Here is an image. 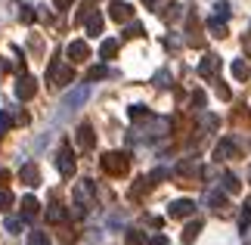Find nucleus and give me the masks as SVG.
I'll list each match as a JSON object with an SVG mask.
<instances>
[{"mask_svg":"<svg viewBox=\"0 0 251 245\" xmlns=\"http://www.w3.org/2000/svg\"><path fill=\"white\" fill-rule=\"evenodd\" d=\"M100 164H102L105 174H112V177H121V174L130 171V155H127V152H105Z\"/></svg>","mask_w":251,"mask_h":245,"instance_id":"1","label":"nucleus"},{"mask_svg":"<svg viewBox=\"0 0 251 245\" xmlns=\"http://www.w3.org/2000/svg\"><path fill=\"white\" fill-rule=\"evenodd\" d=\"M13 90H16V100H19V103H28V100H34V93H37V81H34L31 75H25V72H22Z\"/></svg>","mask_w":251,"mask_h":245,"instance_id":"2","label":"nucleus"},{"mask_svg":"<svg viewBox=\"0 0 251 245\" xmlns=\"http://www.w3.org/2000/svg\"><path fill=\"white\" fill-rule=\"evenodd\" d=\"M56 171L62 174V177H75V171H78V164H75V152L69 146H62L59 152H56Z\"/></svg>","mask_w":251,"mask_h":245,"instance_id":"3","label":"nucleus"},{"mask_svg":"<svg viewBox=\"0 0 251 245\" xmlns=\"http://www.w3.org/2000/svg\"><path fill=\"white\" fill-rule=\"evenodd\" d=\"M192 214H196V202H192V199H177V202H171V211H168L171 220H183V218H192Z\"/></svg>","mask_w":251,"mask_h":245,"instance_id":"4","label":"nucleus"},{"mask_svg":"<svg viewBox=\"0 0 251 245\" xmlns=\"http://www.w3.org/2000/svg\"><path fill=\"white\" fill-rule=\"evenodd\" d=\"M87 96H90V87H87V84H81L75 93H69V96L62 100V112H65V115H69V112H75L78 106H84V103H87Z\"/></svg>","mask_w":251,"mask_h":245,"instance_id":"5","label":"nucleus"},{"mask_svg":"<svg viewBox=\"0 0 251 245\" xmlns=\"http://www.w3.org/2000/svg\"><path fill=\"white\" fill-rule=\"evenodd\" d=\"M75 140H78V146H81V149H87V152H90L93 149V146H96V136H93V127L90 124H78V131H75Z\"/></svg>","mask_w":251,"mask_h":245,"instance_id":"6","label":"nucleus"},{"mask_svg":"<svg viewBox=\"0 0 251 245\" xmlns=\"http://www.w3.org/2000/svg\"><path fill=\"white\" fill-rule=\"evenodd\" d=\"M130 16H133L130 3H124V0H112L109 3V19H115V22H127Z\"/></svg>","mask_w":251,"mask_h":245,"instance_id":"7","label":"nucleus"},{"mask_svg":"<svg viewBox=\"0 0 251 245\" xmlns=\"http://www.w3.org/2000/svg\"><path fill=\"white\" fill-rule=\"evenodd\" d=\"M81 22L87 25V34H90V37H100V34H102V13L90 9V13H84Z\"/></svg>","mask_w":251,"mask_h":245,"instance_id":"8","label":"nucleus"},{"mask_svg":"<svg viewBox=\"0 0 251 245\" xmlns=\"http://www.w3.org/2000/svg\"><path fill=\"white\" fill-rule=\"evenodd\" d=\"M236 155H239L236 143L226 136V140H220V143H217V149H214V162H229V159H236Z\"/></svg>","mask_w":251,"mask_h":245,"instance_id":"9","label":"nucleus"},{"mask_svg":"<svg viewBox=\"0 0 251 245\" xmlns=\"http://www.w3.org/2000/svg\"><path fill=\"white\" fill-rule=\"evenodd\" d=\"M220 72V59L214 53H208V56H201V62H199V75L201 78H214Z\"/></svg>","mask_w":251,"mask_h":245,"instance_id":"10","label":"nucleus"},{"mask_svg":"<svg viewBox=\"0 0 251 245\" xmlns=\"http://www.w3.org/2000/svg\"><path fill=\"white\" fill-rule=\"evenodd\" d=\"M65 53H69V59H72V62H87V59H90V47H87L84 41H72Z\"/></svg>","mask_w":251,"mask_h":245,"instance_id":"11","label":"nucleus"},{"mask_svg":"<svg viewBox=\"0 0 251 245\" xmlns=\"http://www.w3.org/2000/svg\"><path fill=\"white\" fill-rule=\"evenodd\" d=\"M37 211H41V202H37L31 192L22 195V220H34V218H37Z\"/></svg>","mask_w":251,"mask_h":245,"instance_id":"12","label":"nucleus"},{"mask_svg":"<svg viewBox=\"0 0 251 245\" xmlns=\"http://www.w3.org/2000/svg\"><path fill=\"white\" fill-rule=\"evenodd\" d=\"M19 177H22V183H25V186H37V183H41V174H37V168H34L31 162H28V164H22Z\"/></svg>","mask_w":251,"mask_h":245,"instance_id":"13","label":"nucleus"},{"mask_svg":"<svg viewBox=\"0 0 251 245\" xmlns=\"http://www.w3.org/2000/svg\"><path fill=\"white\" fill-rule=\"evenodd\" d=\"M220 186H224V192H233V195L242 190V183H239V177H236L233 171H224V174H220Z\"/></svg>","mask_w":251,"mask_h":245,"instance_id":"14","label":"nucleus"},{"mask_svg":"<svg viewBox=\"0 0 251 245\" xmlns=\"http://www.w3.org/2000/svg\"><path fill=\"white\" fill-rule=\"evenodd\" d=\"M199 233H201V220H192L189 227H183V233H180V242L183 245H192L199 239Z\"/></svg>","mask_w":251,"mask_h":245,"instance_id":"15","label":"nucleus"},{"mask_svg":"<svg viewBox=\"0 0 251 245\" xmlns=\"http://www.w3.org/2000/svg\"><path fill=\"white\" fill-rule=\"evenodd\" d=\"M229 72H233L236 81H248V75H251V68L245 59H233V65H229Z\"/></svg>","mask_w":251,"mask_h":245,"instance_id":"16","label":"nucleus"},{"mask_svg":"<svg viewBox=\"0 0 251 245\" xmlns=\"http://www.w3.org/2000/svg\"><path fill=\"white\" fill-rule=\"evenodd\" d=\"M205 202L211 205V208H226V192H220V190H211L205 195Z\"/></svg>","mask_w":251,"mask_h":245,"instance_id":"17","label":"nucleus"},{"mask_svg":"<svg viewBox=\"0 0 251 245\" xmlns=\"http://www.w3.org/2000/svg\"><path fill=\"white\" fill-rule=\"evenodd\" d=\"M109 78V65H90L87 68V81H102Z\"/></svg>","mask_w":251,"mask_h":245,"instance_id":"18","label":"nucleus"},{"mask_svg":"<svg viewBox=\"0 0 251 245\" xmlns=\"http://www.w3.org/2000/svg\"><path fill=\"white\" fill-rule=\"evenodd\" d=\"M127 115H130V121H146V118H152V112L146 109V106H130Z\"/></svg>","mask_w":251,"mask_h":245,"instance_id":"19","label":"nucleus"},{"mask_svg":"<svg viewBox=\"0 0 251 245\" xmlns=\"http://www.w3.org/2000/svg\"><path fill=\"white\" fill-rule=\"evenodd\" d=\"M72 78H75V72H72L69 65H62L59 72H56V78H53V81H56V87H69V81H72Z\"/></svg>","mask_w":251,"mask_h":245,"instance_id":"20","label":"nucleus"},{"mask_svg":"<svg viewBox=\"0 0 251 245\" xmlns=\"http://www.w3.org/2000/svg\"><path fill=\"white\" fill-rule=\"evenodd\" d=\"M59 220H65V208L62 205H50L47 208V223H59Z\"/></svg>","mask_w":251,"mask_h":245,"instance_id":"21","label":"nucleus"},{"mask_svg":"<svg viewBox=\"0 0 251 245\" xmlns=\"http://www.w3.org/2000/svg\"><path fill=\"white\" fill-rule=\"evenodd\" d=\"M205 25H208V31L214 34V37H224V34H226V25H224V19H208Z\"/></svg>","mask_w":251,"mask_h":245,"instance_id":"22","label":"nucleus"},{"mask_svg":"<svg viewBox=\"0 0 251 245\" xmlns=\"http://www.w3.org/2000/svg\"><path fill=\"white\" fill-rule=\"evenodd\" d=\"M118 44H121V41H102V47H100V56H102V59H112V56L118 53Z\"/></svg>","mask_w":251,"mask_h":245,"instance_id":"23","label":"nucleus"},{"mask_svg":"<svg viewBox=\"0 0 251 245\" xmlns=\"http://www.w3.org/2000/svg\"><path fill=\"white\" fill-rule=\"evenodd\" d=\"M13 205H16V195L9 190H0V211H9Z\"/></svg>","mask_w":251,"mask_h":245,"instance_id":"24","label":"nucleus"},{"mask_svg":"<svg viewBox=\"0 0 251 245\" xmlns=\"http://www.w3.org/2000/svg\"><path fill=\"white\" fill-rule=\"evenodd\" d=\"M22 218H6V223H3V227H6V233H9V236H16V233H22Z\"/></svg>","mask_w":251,"mask_h":245,"instance_id":"25","label":"nucleus"},{"mask_svg":"<svg viewBox=\"0 0 251 245\" xmlns=\"http://www.w3.org/2000/svg\"><path fill=\"white\" fill-rule=\"evenodd\" d=\"M87 195H93V180H84L81 186H78V190H75V199H87Z\"/></svg>","mask_w":251,"mask_h":245,"instance_id":"26","label":"nucleus"},{"mask_svg":"<svg viewBox=\"0 0 251 245\" xmlns=\"http://www.w3.org/2000/svg\"><path fill=\"white\" fill-rule=\"evenodd\" d=\"M127 245H146V236H143L140 230H127V236H124Z\"/></svg>","mask_w":251,"mask_h":245,"instance_id":"27","label":"nucleus"},{"mask_svg":"<svg viewBox=\"0 0 251 245\" xmlns=\"http://www.w3.org/2000/svg\"><path fill=\"white\" fill-rule=\"evenodd\" d=\"M28 245H50V239H47V233L34 230V233H28Z\"/></svg>","mask_w":251,"mask_h":245,"instance_id":"28","label":"nucleus"},{"mask_svg":"<svg viewBox=\"0 0 251 245\" xmlns=\"http://www.w3.org/2000/svg\"><path fill=\"white\" fill-rule=\"evenodd\" d=\"M6 127H13V115H9L6 109H0V134H3Z\"/></svg>","mask_w":251,"mask_h":245,"instance_id":"29","label":"nucleus"},{"mask_svg":"<svg viewBox=\"0 0 251 245\" xmlns=\"http://www.w3.org/2000/svg\"><path fill=\"white\" fill-rule=\"evenodd\" d=\"M124 37H143V25H137V22L127 25V28H124Z\"/></svg>","mask_w":251,"mask_h":245,"instance_id":"30","label":"nucleus"},{"mask_svg":"<svg viewBox=\"0 0 251 245\" xmlns=\"http://www.w3.org/2000/svg\"><path fill=\"white\" fill-rule=\"evenodd\" d=\"M217 19H229V3H226V0H217Z\"/></svg>","mask_w":251,"mask_h":245,"instance_id":"31","label":"nucleus"},{"mask_svg":"<svg viewBox=\"0 0 251 245\" xmlns=\"http://www.w3.org/2000/svg\"><path fill=\"white\" fill-rule=\"evenodd\" d=\"M56 72H59V56H56V59L50 62V68H47V78L53 81V78H56Z\"/></svg>","mask_w":251,"mask_h":245,"instance_id":"32","label":"nucleus"},{"mask_svg":"<svg viewBox=\"0 0 251 245\" xmlns=\"http://www.w3.org/2000/svg\"><path fill=\"white\" fill-rule=\"evenodd\" d=\"M149 245H168V239L158 233V236H152V239H149Z\"/></svg>","mask_w":251,"mask_h":245,"instance_id":"33","label":"nucleus"},{"mask_svg":"<svg viewBox=\"0 0 251 245\" xmlns=\"http://www.w3.org/2000/svg\"><path fill=\"white\" fill-rule=\"evenodd\" d=\"M53 3H56V6H59V9H69V6L75 3V0H53Z\"/></svg>","mask_w":251,"mask_h":245,"instance_id":"34","label":"nucleus"},{"mask_svg":"<svg viewBox=\"0 0 251 245\" xmlns=\"http://www.w3.org/2000/svg\"><path fill=\"white\" fill-rule=\"evenodd\" d=\"M0 183H9V171H3V168H0Z\"/></svg>","mask_w":251,"mask_h":245,"instance_id":"35","label":"nucleus"},{"mask_svg":"<svg viewBox=\"0 0 251 245\" xmlns=\"http://www.w3.org/2000/svg\"><path fill=\"white\" fill-rule=\"evenodd\" d=\"M143 3H146V6H155V3H158V0H143Z\"/></svg>","mask_w":251,"mask_h":245,"instance_id":"36","label":"nucleus"},{"mask_svg":"<svg viewBox=\"0 0 251 245\" xmlns=\"http://www.w3.org/2000/svg\"><path fill=\"white\" fill-rule=\"evenodd\" d=\"M245 208H248V211H251V199H245Z\"/></svg>","mask_w":251,"mask_h":245,"instance_id":"37","label":"nucleus"}]
</instances>
